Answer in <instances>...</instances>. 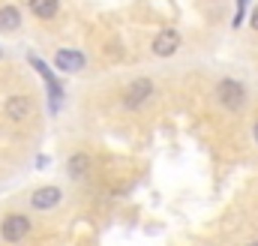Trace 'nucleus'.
Listing matches in <instances>:
<instances>
[{"instance_id":"obj_7","label":"nucleus","mask_w":258,"mask_h":246,"mask_svg":"<svg viewBox=\"0 0 258 246\" xmlns=\"http://www.w3.org/2000/svg\"><path fill=\"white\" fill-rule=\"evenodd\" d=\"M27 6H30V12H33L36 18H42V21H48V18H54V15L60 12V0H27Z\"/></svg>"},{"instance_id":"obj_12","label":"nucleus","mask_w":258,"mask_h":246,"mask_svg":"<svg viewBox=\"0 0 258 246\" xmlns=\"http://www.w3.org/2000/svg\"><path fill=\"white\" fill-rule=\"evenodd\" d=\"M249 24H252V30H258V6L252 9V18H249Z\"/></svg>"},{"instance_id":"obj_6","label":"nucleus","mask_w":258,"mask_h":246,"mask_svg":"<svg viewBox=\"0 0 258 246\" xmlns=\"http://www.w3.org/2000/svg\"><path fill=\"white\" fill-rule=\"evenodd\" d=\"M54 66L57 69H63V72H81L87 60H84V54L81 51H72V48H60L57 54H54Z\"/></svg>"},{"instance_id":"obj_2","label":"nucleus","mask_w":258,"mask_h":246,"mask_svg":"<svg viewBox=\"0 0 258 246\" xmlns=\"http://www.w3.org/2000/svg\"><path fill=\"white\" fill-rule=\"evenodd\" d=\"M30 234V219L24 216V213H9L6 219H3V225H0V237L6 240V243H18V240H24Z\"/></svg>"},{"instance_id":"obj_14","label":"nucleus","mask_w":258,"mask_h":246,"mask_svg":"<svg viewBox=\"0 0 258 246\" xmlns=\"http://www.w3.org/2000/svg\"><path fill=\"white\" fill-rule=\"evenodd\" d=\"M246 246H258V240H252V243H246Z\"/></svg>"},{"instance_id":"obj_5","label":"nucleus","mask_w":258,"mask_h":246,"mask_svg":"<svg viewBox=\"0 0 258 246\" xmlns=\"http://www.w3.org/2000/svg\"><path fill=\"white\" fill-rule=\"evenodd\" d=\"M60 198H63V192H60L57 186H42V189H36V192L30 195V207H33V210H48V207H54Z\"/></svg>"},{"instance_id":"obj_3","label":"nucleus","mask_w":258,"mask_h":246,"mask_svg":"<svg viewBox=\"0 0 258 246\" xmlns=\"http://www.w3.org/2000/svg\"><path fill=\"white\" fill-rule=\"evenodd\" d=\"M150 96H153V81H150V78H135L126 90H123V102H126V108H138V105H144Z\"/></svg>"},{"instance_id":"obj_9","label":"nucleus","mask_w":258,"mask_h":246,"mask_svg":"<svg viewBox=\"0 0 258 246\" xmlns=\"http://www.w3.org/2000/svg\"><path fill=\"white\" fill-rule=\"evenodd\" d=\"M18 27H21V12H18V6H0V33L18 30Z\"/></svg>"},{"instance_id":"obj_1","label":"nucleus","mask_w":258,"mask_h":246,"mask_svg":"<svg viewBox=\"0 0 258 246\" xmlns=\"http://www.w3.org/2000/svg\"><path fill=\"white\" fill-rule=\"evenodd\" d=\"M216 99H219L228 111H237V108H243V102H246V87H243L240 81H234V78H222V81L216 84Z\"/></svg>"},{"instance_id":"obj_10","label":"nucleus","mask_w":258,"mask_h":246,"mask_svg":"<svg viewBox=\"0 0 258 246\" xmlns=\"http://www.w3.org/2000/svg\"><path fill=\"white\" fill-rule=\"evenodd\" d=\"M87 168H90V159H87L84 153H72V156H69V174H72V177L87 174Z\"/></svg>"},{"instance_id":"obj_13","label":"nucleus","mask_w":258,"mask_h":246,"mask_svg":"<svg viewBox=\"0 0 258 246\" xmlns=\"http://www.w3.org/2000/svg\"><path fill=\"white\" fill-rule=\"evenodd\" d=\"M252 135H255V144H258V123H255V129H252Z\"/></svg>"},{"instance_id":"obj_11","label":"nucleus","mask_w":258,"mask_h":246,"mask_svg":"<svg viewBox=\"0 0 258 246\" xmlns=\"http://www.w3.org/2000/svg\"><path fill=\"white\" fill-rule=\"evenodd\" d=\"M243 12H246V0H237V15H234V27L243 24Z\"/></svg>"},{"instance_id":"obj_4","label":"nucleus","mask_w":258,"mask_h":246,"mask_svg":"<svg viewBox=\"0 0 258 246\" xmlns=\"http://www.w3.org/2000/svg\"><path fill=\"white\" fill-rule=\"evenodd\" d=\"M180 42H183V39H180V33H177L174 27H165V30H162V33L153 39L150 51H153L156 57H171V54L180 48Z\"/></svg>"},{"instance_id":"obj_8","label":"nucleus","mask_w":258,"mask_h":246,"mask_svg":"<svg viewBox=\"0 0 258 246\" xmlns=\"http://www.w3.org/2000/svg\"><path fill=\"white\" fill-rule=\"evenodd\" d=\"M6 114H9L12 120H24V117L30 114V99H27V96H9V99H6Z\"/></svg>"}]
</instances>
